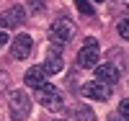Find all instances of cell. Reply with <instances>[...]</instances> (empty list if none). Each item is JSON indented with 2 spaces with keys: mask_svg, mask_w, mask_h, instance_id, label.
I'll list each match as a JSON object with an SVG mask.
<instances>
[{
  "mask_svg": "<svg viewBox=\"0 0 129 121\" xmlns=\"http://www.w3.org/2000/svg\"><path fill=\"white\" fill-rule=\"evenodd\" d=\"M23 21H26V10L21 5H13V8H8V10L0 13V26L3 28H18Z\"/></svg>",
  "mask_w": 129,
  "mask_h": 121,
  "instance_id": "cell-6",
  "label": "cell"
},
{
  "mask_svg": "<svg viewBox=\"0 0 129 121\" xmlns=\"http://www.w3.org/2000/svg\"><path fill=\"white\" fill-rule=\"evenodd\" d=\"M54 121H62V118H54Z\"/></svg>",
  "mask_w": 129,
  "mask_h": 121,
  "instance_id": "cell-17",
  "label": "cell"
},
{
  "mask_svg": "<svg viewBox=\"0 0 129 121\" xmlns=\"http://www.w3.org/2000/svg\"><path fill=\"white\" fill-rule=\"evenodd\" d=\"M119 34H121V39L129 36V26H126V21H119Z\"/></svg>",
  "mask_w": 129,
  "mask_h": 121,
  "instance_id": "cell-14",
  "label": "cell"
},
{
  "mask_svg": "<svg viewBox=\"0 0 129 121\" xmlns=\"http://www.w3.org/2000/svg\"><path fill=\"white\" fill-rule=\"evenodd\" d=\"M8 111L13 121H26L31 113V98L26 90H13L8 95Z\"/></svg>",
  "mask_w": 129,
  "mask_h": 121,
  "instance_id": "cell-1",
  "label": "cell"
},
{
  "mask_svg": "<svg viewBox=\"0 0 129 121\" xmlns=\"http://www.w3.org/2000/svg\"><path fill=\"white\" fill-rule=\"evenodd\" d=\"M31 49H34V39L28 34H18L16 41L10 44V54H13V59H28Z\"/></svg>",
  "mask_w": 129,
  "mask_h": 121,
  "instance_id": "cell-7",
  "label": "cell"
},
{
  "mask_svg": "<svg viewBox=\"0 0 129 121\" xmlns=\"http://www.w3.org/2000/svg\"><path fill=\"white\" fill-rule=\"evenodd\" d=\"M8 83H10L8 72H3V70H0V93H5V90H8Z\"/></svg>",
  "mask_w": 129,
  "mask_h": 121,
  "instance_id": "cell-11",
  "label": "cell"
},
{
  "mask_svg": "<svg viewBox=\"0 0 129 121\" xmlns=\"http://www.w3.org/2000/svg\"><path fill=\"white\" fill-rule=\"evenodd\" d=\"M75 5H78V10L83 16H93V5L88 3V0H75Z\"/></svg>",
  "mask_w": 129,
  "mask_h": 121,
  "instance_id": "cell-10",
  "label": "cell"
},
{
  "mask_svg": "<svg viewBox=\"0 0 129 121\" xmlns=\"http://www.w3.org/2000/svg\"><path fill=\"white\" fill-rule=\"evenodd\" d=\"M75 113H78V116H80L83 121H93V113L88 111V108H80V111H75Z\"/></svg>",
  "mask_w": 129,
  "mask_h": 121,
  "instance_id": "cell-13",
  "label": "cell"
},
{
  "mask_svg": "<svg viewBox=\"0 0 129 121\" xmlns=\"http://www.w3.org/2000/svg\"><path fill=\"white\" fill-rule=\"evenodd\" d=\"M98 3H103V0H98Z\"/></svg>",
  "mask_w": 129,
  "mask_h": 121,
  "instance_id": "cell-18",
  "label": "cell"
},
{
  "mask_svg": "<svg viewBox=\"0 0 129 121\" xmlns=\"http://www.w3.org/2000/svg\"><path fill=\"white\" fill-rule=\"evenodd\" d=\"M119 113H121V121H126V113H129V101H121V103H119Z\"/></svg>",
  "mask_w": 129,
  "mask_h": 121,
  "instance_id": "cell-12",
  "label": "cell"
},
{
  "mask_svg": "<svg viewBox=\"0 0 129 121\" xmlns=\"http://www.w3.org/2000/svg\"><path fill=\"white\" fill-rule=\"evenodd\" d=\"M36 101L44 106L47 111H62V108H64V98H62V93L57 90L54 85H49V83H47L44 88H39V90H36Z\"/></svg>",
  "mask_w": 129,
  "mask_h": 121,
  "instance_id": "cell-2",
  "label": "cell"
},
{
  "mask_svg": "<svg viewBox=\"0 0 129 121\" xmlns=\"http://www.w3.org/2000/svg\"><path fill=\"white\" fill-rule=\"evenodd\" d=\"M41 8H44L41 0H31V10H34V13H36V10H41Z\"/></svg>",
  "mask_w": 129,
  "mask_h": 121,
  "instance_id": "cell-15",
  "label": "cell"
},
{
  "mask_svg": "<svg viewBox=\"0 0 129 121\" xmlns=\"http://www.w3.org/2000/svg\"><path fill=\"white\" fill-rule=\"evenodd\" d=\"M95 80L98 83H103V85H114V83H119V67L116 64H111V62H103V64H95Z\"/></svg>",
  "mask_w": 129,
  "mask_h": 121,
  "instance_id": "cell-8",
  "label": "cell"
},
{
  "mask_svg": "<svg viewBox=\"0 0 129 121\" xmlns=\"http://www.w3.org/2000/svg\"><path fill=\"white\" fill-rule=\"evenodd\" d=\"M78 64H80L83 70H93L95 64H98V44H95V39H93V36L85 39L83 49L78 52Z\"/></svg>",
  "mask_w": 129,
  "mask_h": 121,
  "instance_id": "cell-3",
  "label": "cell"
},
{
  "mask_svg": "<svg viewBox=\"0 0 129 121\" xmlns=\"http://www.w3.org/2000/svg\"><path fill=\"white\" fill-rule=\"evenodd\" d=\"M23 83L28 85V88H34V90H39V88H44L47 85V72H44V67H28L26 70V75H23Z\"/></svg>",
  "mask_w": 129,
  "mask_h": 121,
  "instance_id": "cell-9",
  "label": "cell"
},
{
  "mask_svg": "<svg viewBox=\"0 0 129 121\" xmlns=\"http://www.w3.org/2000/svg\"><path fill=\"white\" fill-rule=\"evenodd\" d=\"M80 93L85 98H90V101H109L111 98V85H103L98 80H93V83H85L80 88Z\"/></svg>",
  "mask_w": 129,
  "mask_h": 121,
  "instance_id": "cell-5",
  "label": "cell"
},
{
  "mask_svg": "<svg viewBox=\"0 0 129 121\" xmlns=\"http://www.w3.org/2000/svg\"><path fill=\"white\" fill-rule=\"evenodd\" d=\"M72 31H75V28H72L70 21H67V18H59V21H54V23L49 26V41L62 47V44H67V41L72 39Z\"/></svg>",
  "mask_w": 129,
  "mask_h": 121,
  "instance_id": "cell-4",
  "label": "cell"
},
{
  "mask_svg": "<svg viewBox=\"0 0 129 121\" xmlns=\"http://www.w3.org/2000/svg\"><path fill=\"white\" fill-rule=\"evenodd\" d=\"M111 121H116V118H111Z\"/></svg>",
  "mask_w": 129,
  "mask_h": 121,
  "instance_id": "cell-19",
  "label": "cell"
},
{
  "mask_svg": "<svg viewBox=\"0 0 129 121\" xmlns=\"http://www.w3.org/2000/svg\"><path fill=\"white\" fill-rule=\"evenodd\" d=\"M5 44H8V36H5V31H0V49H5Z\"/></svg>",
  "mask_w": 129,
  "mask_h": 121,
  "instance_id": "cell-16",
  "label": "cell"
}]
</instances>
